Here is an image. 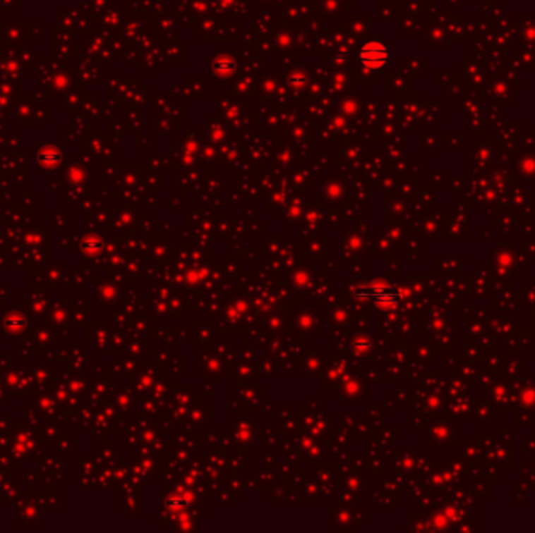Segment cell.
Instances as JSON below:
<instances>
[{
  "label": "cell",
  "mask_w": 535,
  "mask_h": 533,
  "mask_svg": "<svg viewBox=\"0 0 535 533\" xmlns=\"http://www.w3.org/2000/svg\"><path fill=\"white\" fill-rule=\"evenodd\" d=\"M224 68H226V71H232L234 63L230 61V60H224V59H221V60H218V61L215 63V69H216V72H222Z\"/></svg>",
  "instance_id": "cell-2"
},
{
  "label": "cell",
  "mask_w": 535,
  "mask_h": 533,
  "mask_svg": "<svg viewBox=\"0 0 535 533\" xmlns=\"http://www.w3.org/2000/svg\"><path fill=\"white\" fill-rule=\"evenodd\" d=\"M388 50L384 44L378 41H370L360 47L359 50V61L365 68L375 71L384 68L388 61Z\"/></svg>",
  "instance_id": "cell-1"
}]
</instances>
